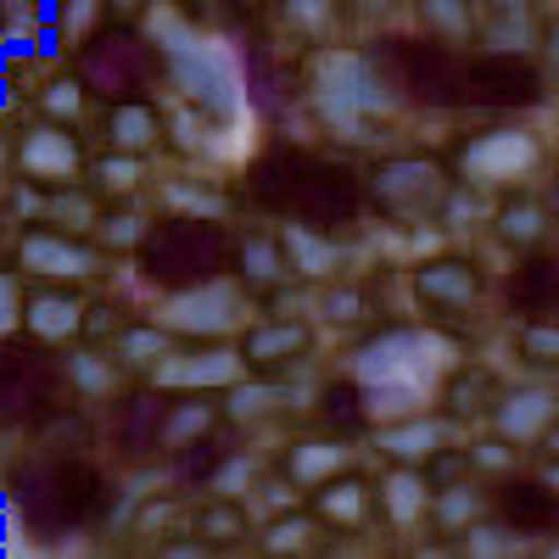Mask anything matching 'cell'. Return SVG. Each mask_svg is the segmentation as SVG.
<instances>
[{
    "label": "cell",
    "mask_w": 559,
    "mask_h": 559,
    "mask_svg": "<svg viewBox=\"0 0 559 559\" xmlns=\"http://www.w3.org/2000/svg\"><path fill=\"white\" fill-rule=\"evenodd\" d=\"M252 197L286 224L336 229L358 213L364 185H358L353 168H342L331 157H313L302 146H280V152H263L252 163Z\"/></svg>",
    "instance_id": "cell-1"
},
{
    "label": "cell",
    "mask_w": 559,
    "mask_h": 559,
    "mask_svg": "<svg viewBox=\"0 0 559 559\" xmlns=\"http://www.w3.org/2000/svg\"><path fill=\"white\" fill-rule=\"evenodd\" d=\"M134 263L157 292H197L236 263V241L218 224V213H174L157 218L152 229H140Z\"/></svg>",
    "instance_id": "cell-2"
},
{
    "label": "cell",
    "mask_w": 559,
    "mask_h": 559,
    "mask_svg": "<svg viewBox=\"0 0 559 559\" xmlns=\"http://www.w3.org/2000/svg\"><path fill=\"white\" fill-rule=\"evenodd\" d=\"M364 68L376 79V90H392V96L408 102H459V62L442 51L437 39H414V34H381L364 51Z\"/></svg>",
    "instance_id": "cell-3"
},
{
    "label": "cell",
    "mask_w": 559,
    "mask_h": 559,
    "mask_svg": "<svg viewBox=\"0 0 559 559\" xmlns=\"http://www.w3.org/2000/svg\"><path fill=\"white\" fill-rule=\"evenodd\" d=\"M96 503H102V481H96V471H84V464H51V471L34 476L28 492H23L28 526L45 532V537L79 532L90 515H96Z\"/></svg>",
    "instance_id": "cell-4"
},
{
    "label": "cell",
    "mask_w": 559,
    "mask_h": 559,
    "mask_svg": "<svg viewBox=\"0 0 559 559\" xmlns=\"http://www.w3.org/2000/svg\"><path fill=\"white\" fill-rule=\"evenodd\" d=\"M459 102L471 107H532L543 102V73L521 51H487L459 68Z\"/></svg>",
    "instance_id": "cell-5"
},
{
    "label": "cell",
    "mask_w": 559,
    "mask_h": 559,
    "mask_svg": "<svg viewBox=\"0 0 559 559\" xmlns=\"http://www.w3.org/2000/svg\"><path fill=\"white\" fill-rule=\"evenodd\" d=\"M146 68H152V57H146V45H140V34H129V28H107L79 51V79L90 90H102V96H112V102H129L134 90L146 84Z\"/></svg>",
    "instance_id": "cell-6"
},
{
    "label": "cell",
    "mask_w": 559,
    "mask_h": 559,
    "mask_svg": "<svg viewBox=\"0 0 559 559\" xmlns=\"http://www.w3.org/2000/svg\"><path fill=\"white\" fill-rule=\"evenodd\" d=\"M57 403V369L28 347H0V426H34Z\"/></svg>",
    "instance_id": "cell-7"
},
{
    "label": "cell",
    "mask_w": 559,
    "mask_h": 559,
    "mask_svg": "<svg viewBox=\"0 0 559 559\" xmlns=\"http://www.w3.org/2000/svg\"><path fill=\"white\" fill-rule=\"evenodd\" d=\"M358 376H364V386H376V381H397V386H426L431 376H437V353H431V342L426 336H414V331H392V336H381V342H369L364 353H358Z\"/></svg>",
    "instance_id": "cell-8"
},
{
    "label": "cell",
    "mask_w": 559,
    "mask_h": 559,
    "mask_svg": "<svg viewBox=\"0 0 559 559\" xmlns=\"http://www.w3.org/2000/svg\"><path fill=\"white\" fill-rule=\"evenodd\" d=\"M492 509H498V521L515 532V537H554L559 532V487L548 476H498L492 487Z\"/></svg>",
    "instance_id": "cell-9"
},
{
    "label": "cell",
    "mask_w": 559,
    "mask_h": 559,
    "mask_svg": "<svg viewBox=\"0 0 559 559\" xmlns=\"http://www.w3.org/2000/svg\"><path fill=\"white\" fill-rule=\"evenodd\" d=\"M369 197L386 202L403 218H419V213H431L448 197V185H442V174L431 163H386L376 179H369Z\"/></svg>",
    "instance_id": "cell-10"
},
{
    "label": "cell",
    "mask_w": 559,
    "mask_h": 559,
    "mask_svg": "<svg viewBox=\"0 0 559 559\" xmlns=\"http://www.w3.org/2000/svg\"><path fill=\"white\" fill-rule=\"evenodd\" d=\"M241 319V297L229 292V286H197V292H174L163 324H174V331H191V336H218L229 331V324Z\"/></svg>",
    "instance_id": "cell-11"
},
{
    "label": "cell",
    "mask_w": 559,
    "mask_h": 559,
    "mask_svg": "<svg viewBox=\"0 0 559 559\" xmlns=\"http://www.w3.org/2000/svg\"><path fill=\"white\" fill-rule=\"evenodd\" d=\"M537 163V140L526 129H492L464 152V174L471 179H515Z\"/></svg>",
    "instance_id": "cell-12"
},
{
    "label": "cell",
    "mask_w": 559,
    "mask_h": 559,
    "mask_svg": "<svg viewBox=\"0 0 559 559\" xmlns=\"http://www.w3.org/2000/svg\"><path fill=\"white\" fill-rule=\"evenodd\" d=\"M414 292L437 308H476L481 302V274L459 258H431L414 269Z\"/></svg>",
    "instance_id": "cell-13"
},
{
    "label": "cell",
    "mask_w": 559,
    "mask_h": 559,
    "mask_svg": "<svg viewBox=\"0 0 559 559\" xmlns=\"http://www.w3.org/2000/svg\"><path fill=\"white\" fill-rule=\"evenodd\" d=\"M509 308L526 319H559V263L554 258H526L503 286Z\"/></svg>",
    "instance_id": "cell-14"
},
{
    "label": "cell",
    "mask_w": 559,
    "mask_h": 559,
    "mask_svg": "<svg viewBox=\"0 0 559 559\" xmlns=\"http://www.w3.org/2000/svg\"><path fill=\"white\" fill-rule=\"evenodd\" d=\"M492 419H498V437H503V442H537V437L548 431V419H554V392H543V386H515V392L498 397Z\"/></svg>",
    "instance_id": "cell-15"
},
{
    "label": "cell",
    "mask_w": 559,
    "mask_h": 559,
    "mask_svg": "<svg viewBox=\"0 0 559 559\" xmlns=\"http://www.w3.org/2000/svg\"><path fill=\"white\" fill-rule=\"evenodd\" d=\"M236 376H241V358H236V353H224V347L163 358V386H191V392H213V386L236 381Z\"/></svg>",
    "instance_id": "cell-16"
},
{
    "label": "cell",
    "mask_w": 559,
    "mask_h": 559,
    "mask_svg": "<svg viewBox=\"0 0 559 559\" xmlns=\"http://www.w3.org/2000/svg\"><path fill=\"white\" fill-rule=\"evenodd\" d=\"M23 168L34 179H73L79 174V140L57 123H39L28 140H23Z\"/></svg>",
    "instance_id": "cell-17"
},
{
    "label": "cell",
    "mask_w": 559,
    "mask_h": 559,
    "mask_svg": "<svg viewBox=\"0 0 559 559\" xmlns=\"http://www.w3.org/2000/svg\"><path fill=\"white\" fill-rule=\"evenodd\" d=\"M23 263L34 274H57V280H84L90 269H96V258H90V247L68 241V236H28L23 241Z\"/></svg>",
    "instance_id": "cell-18"
},
{
    "label": "cell",
    "mask_w": 559,
    "mask_h": 559,
    "mask_svg": "<svg viewBox=\"0 0 559 559\" xmlns=\"http://www.w3.org/2000/svg\"><path fill=\"white\" fill-rule=\"evenodd\" d=\"M28 331L39 336V342H68L79 324H84V302L79 297H62V292H39V297H28Z\"/></svg>",
    "instance_id": "cell-19"
},
{
    "label": "cell",
    "mask_w": 559,
    "mask_h": 559,
    "mask_svg": "<svg viewBox=\"0 0 559 559\" xmlns=\"http://www.w3.org/2000/svg\"><path fill=\"white\" fill-rule=\"evenodd\" d=\"M179 73H185L179 84L191 90L202 107H213V112H229V107H236V79H229L213 57H197V51L179 57Z\"/></svg>",
    "instance_id": "cell-20"
},
{
    "label": "cell",
    "mask_w": 559,
    "mask_h": 559,
    "mask_svg": "<svg viewBox=\"0 0 559 559\" xmlns=\"http://www.w3.org/2000/svg\"><path fill=\"white\" fill-rule=\"evenodd\" d=\"M286 471L297 487H319V481H331L342 471V448L336 442H297L292 459H286Z\"/></svg>",
    "instance_id": "cell-21"
},
{
    "label": "cell",
    "mask_w": 559,
    "mask_h": 559,
    "mask_svg": "<svg viewBox=\"0 0 559 559\" xmlns=\"http://www.w3.org/2000/svg\"><path fill=\"white\" fill-rule=\"evenodd\" d=\"M381 448H386L392 459H431V453H442V426H437V419L386 426V431H381Z\"/></svg>",
    "instance_id": "cell-22"
},
{
    "label": "cell",
    "mask_w": 559,
    "mask_h": 559,
    "mask_svg": "<svg viewBox=\"0 0 559 559\" xmlns=\"http://www.w3.org/2000/svg\"><path fill=\"white\" fill-rule=\"evenodd\" d=\"M302 347H308V324H297V319H286V324H263V331H252V336H247V353H252L258 364L297 358Z\"/></svg>",
    "instance_id": "cell-23"
},
{
    "label": "cell",
    "mask_w": 559,
    "mask_h": 559,
    "mask_svg": "<svg viewBox=\"0 0 559 559\" xmlns=\"http://www.w3.org/2000/svg\"><path fill=\"white\" fill-rule=\"evenodd\" d=\"M319 515L336 521V526H358L364 521V481H353V476L319 481Z\"/></svg>",
    "instance_id": "cell-24"
},
{
    "label": "cell",
    "mask_w": 559,
    "mask_h": 559,
    "mask_svg": "<svg viewBox=\"0 0 559 559\" xmlns=\"http://www.w3.org/2000/svg\"><path fill=\"white\" fill-rule=\"evenodd\" d=\"M381 498H386V515H392V526H414L419 515H426V481H419L414 471L386 476Z\"/></svg>",
    "instance_id": "cell-25"
},
{
    "label": "cell",
    "mask_w": 559,
    "mask_h": 559,
    "mask_svg": "<svg viewBox=\"0 0 559 559\" xmlns=\"http://www.w3.org/2000/svg\"><path fill=\"white\" fill-rule=\"evenodd\" d=\"M207 426H213V403H202V397H191V403H168V414H163V442L185 448V442H197Z\"/></svg>",
    "instance_id": "cell-26"
},
{
    "label": "cell",
    "mask_w": 559,
    "mask_h": 559,
    "mask_svg": "<svg viewBox=\"0 0 559 559\" xmlns=\"http://www.w3.org/2000/svg\"><path fill=\"white\" fill-rule=\"evenodd\" d=\"M286 247L297 252V269H302V274H331V269H336V252H331V241H324V229L286 224Z\"/></svg>",
    "instance_id": "cell-27"
},
{
    "label": "cell",
    "mask_w": 559,
    "mask_h": 559,
    "mask_svg": "<svg viewBox=\"0 0 559 559\" xmlns=\"http://www.w3.org/2000/svg\"><path fill=\"white\" fill-rule=\"evenodd\" d=\"M229 464V448L213 442L207 431L197 442H185V459H179V476H191V481H218V471Z\"/></svg>",
    "instance_id": "cell-28"
},
{
    "label": "cell",
    "mask_w": 559,
    "mask_h": 559,
    "mask_svg": "<svg viewBox=\"0 0 559 559\" xmlns=\"http://www.w3.org/2000/svg\"><path fill=\"white\" fill-rule=\"evenodd\" d=\"M543 229H548V213L532 207V202H515V207L498 213V236H503V241H521V247H526V241L543 236Z\"/></svg>",
    "instance_id": "cell-29"
},
{
    "label": "cell",
    "mask_w": 559,
    "mask_h": 559,
    "mask_svg": "<svg viewBox=\"0 0 559 559\" xmlns=\"http://www.w3.org/2000/svg\"><path fill=\"white\" fill-rule=\"evenodd\" d=\"M152 134H157V118H152L146 107H140V102H123V107H118V118H112V140H118L123 152L146 146Z\"/></svg>",
    "instance_id": "cell-30"
},
{
    "label": "cell",
    "mask_w": 559,
    "mask_h": 559,
    "mask_svg": "<svg viewBox=\"0 0 559 559\" xmlns=\"http://www.w3.org/2000/svg\"><path fill=\"white\" fill-rule=\"evenodd\" d=\"M464 548L471 554H509V548H521V537L509 532L503 521H471L464 526Z\"/></svg>",
    "instance_id": "cell-31"
},
{
    "label": "cell",
    "mask_w": 559,
    "mask_h": 559,
    "mask_svg": "<svg viewBox=\"0 0 559 559\" xmlns=\"http://www.w3.org/2000/svg\"><path fill=\"white\" fill-rule=\"evenodd\" d=\"M476 509H481V498H476L471 487H448V492L437 498V521L453 526V532H464V526L476 521Z\"/></svg>",
    "instance_id": "cell-32"
},
{
    "label": "cell",
    "mask_w": 559,
    "mask_h": 559,
    "mask_svg": "<svg viewBox=\"0 0 559 559\" xmlns=\"http://www.w3.org/2000/svg\"><path fill=\"white\" fill-rule=\"evenodd\" d=\"M123 358L129 364H163L168 358V336L163 331H123Z\"/></svg>",
    "instance_id": "cell-33"
},
{
    "label": "cell",
    "mask_w": 559,
    "mask_h": 559,
    "mask_svg": "<svg viewBox=\"0 0 559 559\" xmlns=\"http://www.w3.org/2000/svg\"><path fill=\"white\" fill-rule=\"evenodd\" d=\"M313 543V521L308 515H286V521H274L269 532H263V548H308Z\"/></svg>",
    "instance_id": "cell-34"
},
{
    "label": "cell",
    "mask_w": 559,
    "mask_h": 559,
    "mask_svg": "<svg viewBox=\"0 0 559 559\" xmlns=\"http://www.w3.org/2000/svg\"><path fill=\"white\" fill-rule=\"evenodd\" d=\"M241 252H247V258H241V269H247L252 280H274L280 269H286V258H280V247H269V241H247Z\"/></svg>",
    "instance_id": "cell-35"
},
{
    "label": "cell",
    "mask_w": 559,
    "mask_h": 559,
    "mask_svg": "<svg viewBox=\"0 0 559 559\" xmlns=\"http://www.w3.org/2000/svg\"><path fill=\"white\" fill-rule=\"evenodd\" d=\"M526 353H532V358H548V364H559V324H548V319H532V324H526Z\"/></svg>",
    "instance_id": "cell-36"
},
{
    "label": "cell",
    "mask_w": 559,
    "mask_h": 559,
    "mask_svg": "<svg viewBox=\"0 0 559 559\" xmlns=\"http://www.w3.org/2000/svg\"><path fill=\"white\" fill-rule=\"evenodd\" d=\"M202 532L207 537H241V509L236 503H218V509H207V515H202Z\"/></svg>",
    "instance_id": "cell-37"
},
{
    "label": "cell",
    "mask_w": 559,
    "mask_h": 559,
    "mask_svg": "<svg viewBox=\"0 0 559 559\" xmlns=\"http://www.w3.org/2000/svg\"><path fill=\"white\" fill-rule=\"evenodd\" d=\"M168 202H174L179 213H224V202H218V197H207V191H197V185H174Z\"/></svg>",
    "instance_id": "cell-38"
},
{
    "label": "cell",
    "mask_w": 559,
    "mask_h": 559,
    "mask_svg": "<svg viewBox=\"0 0 559 559\" xmlns=\"http://www.w3.org/2000/svg\"><path fill=\"white\" fill-rule=\"evenodd\" d=\"M280 397L269 392V386H247V392H236V397H229V414H236V419H252V414H263V408H274Z\"/></svg>",
    "instance_id": "cell-39"
},
{
    "label": "cell",
    "mask_w": 559,
    "mask_h": 559,
    "mask_svg": "<svg viewBox=\"0 0 559 559\" xmlns=\"http://www.w3.org/2000/svg\"><path fill=\"white\" fill-rule=\"evenodd\" d=\"M68 369H73V381H79V392H107V369H102L96 358H90V353H79V358H73Z\"/></svg>",
    "instance_id": "cell-40"
},
{
    "label": "cell",
    "mask_w": 559,
    "mask_h": 559,
    "mask_svg": "<svg viewBox=\"0 0 559 559\" xmlns=\"http://www.w3.org/2000/svg\"><path fill=\"white\" fill-rule=\"evenodd\" d=\"M358 302H364L358 292H331V297H324V319H331V324H353L364 313Z\"/></svg>",
    "instance_id": "cell-41"
},
{
    "label": "cell",
    "mask_w": 559,
    "mask_h": 559,
    "mask_svg": "<svg viewBox=\"0 0 559 559\" xmlns=\"http://www.w3.org/2000/svg\"><path fill=\"white\" fill-rule=\"evenodd\" d=\"M426 12H431L448 34H459V28H464V7H459V0H426Z\"/></svg>",
    "instance_id": "cell-42"
},
{
    "label": "cell",
    "mask_w": 559,
    "mask_h": 559,
    "mask_svg": "<svg viewBox=\"0 0 559 559\" xmlns=\"http://www.w3.org/2000/svg\"><path fill=\"white\" fill-rule=\"evenodd\" d=\"M102 168H107L102 179L112 185V191H129V185H134V163H129V157H112V163H102Z\"/></svg>",
    "instance_id": "cell-43"
},
{
    "label": "cell",
    "mask_w": 559,
    "mask_h": 559,
    "mask_svg": "<svg viewBox=\"0 0 559 559\" xmlns=\"http://www.w3.org/2000/svg\"><path fill=\"white\" fill-rule=\"evenodd\" d=\"M12 319H17V292L12 280H0V331H12Z\"/></svg>",
    "instance_id": "cell-44"
},
{
    "label": "cell",
    "mask_w": 559,
    "mask_h": 559,
    "mask_svg": "<svg viewBox=\"0 0 559 559\" xmlns=\"http://www.w3.org/2000/svg\"><path fill=\"white\" fill-rule=\"evenodd\" d=\"M476 459H481V464H492V471H498V464H509V448L487 442V448H476Z\"/></svg>",
    "instance_id": "cell-45"
},
{
    "label": "cell",
    "mask_w": 559,
    "mask_h": 559,
    "mask_svg": "<svg viewBox=\"0 0 559 559\" xmlns=\"http://www.w3.org/2000/svg\"><path fill=\"white\" fill-rule=\"evenodd\" d=\"M543 442H548V453H554V459H559V431H554V437H548V431H543Z\"/></svg>",
    "instance_id": "cell-46"
}]
</instances>
